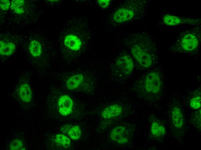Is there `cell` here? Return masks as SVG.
I'll return each mask as SVG.
<instances>
[{
	"mask_svg": "<svg viewBox=\"0 0 201 150\" xmlns=\"http://www.w3.org/2000/svg\"><path fill=\"white\" fill-rule=\"evenodd\" d=\"M136 36L135 43L131 48V54L139 65L148 68L156 61L157 53L155 43L147 33L142 32Z\"/></svg>",
	"mask_w": 201,
	"mask_h": 150,
	"instance_id": "cell-1",
	"label": "cell"
},
{
	"mask_svg": "<svg viewBox=\"0 0 201 150\" xmlns=\"http://www.w3.org/2000/svg\"><path fill=\"white\" fill-rule=\"evenodd\" d=\"M201 41V25L194 26L181 31L169 50L175 52L193 55L198 50Z\"/></svg>",
	"mask_w": 201,
	"mask_h": 150,
	"instance_id": "cell-2",
	"label": "cell"
},
{
	"mask_svg": "<svg viewBox=\"0 0 201 150\" xmlns=\"http://www.w3.org/2000/svg\"><path fill=\"white\" fill-rule=\"evenodd\" d=\"M134 127L129 123H122L114 127L110 131V140L119 145H124L131 142L133 136Z\"/></svg>",
	"mask_w": 201,
	"mask_h": 150,
	"instance_id": "cell-3",
	"label": "cell"
},
{
	"mask_svg": "<svg viewBox=\"0 0 201 150\" xmlns=\"http://www.w3.org/2000/svg\"><path fill=\"white\" fill-rule=\"evenodd\" d=\"M201 19L176 16L170 13H164L160 18V25L176 26L182 25L196 26L201 25Z\"/></svg>",
	"mask_w": 201,
	"mask_h": 150,
	"instance_id": "cell-4",
	"label": "cell"
},
{
	"mask_svg": "<svg viewBox=\"0 0 201 150\" xmlns=\"http://www.w3.org/2000/svg\"><path fill=\"white\" fill-rule=\"evenodd\" d=\"M162 87V80L158 73L152 71L147 74L144 82V89L147 94L157 95L161 92Z\"/></svg>",
	"mask_w": 201,
	"mask_h": 150,
	"instance_id": "cell-5",
	"label": "cell"
},
{
	"mask_svg": "<svg viewBox=\"0 0 201 150\" xmlns=\"http://www.w3.org/2000/svg\"><path fill=\"white\" fill-rule=\"evenodd\" d=\"M170 121L172 129L177 135H180L185 123L184 113L178 105L172 106L170 110Z\"/></svg>",
	"mask_w": 201,
	"mask_h": 150,
	"instance_id": "cell-6",
	"label": "cell"
},
{
	"mask_svg": "<svg viewBox=\"0 0 201 150\" xmlns=\"http://www.w3.org/2000/svg\"><path fill=\"white\" fill-rule=\"evenodd\" d=\"M127 112V109L122 105L114 103L105 108L101 112V116L105 119L116 120L124 117Z\"/></svg>",
	"mask_w": 201,
	"mask_h": 150,
	"instance_id": "cell-7",
	"label": "cell"
},
{
	"mask_svg": "<svg viewBox=\"0 0 201 150\" xmlns=\"http://www.w3.org/2000/svg\"><path fill=\"white\" fill-rule=\"evenodd\" d=\"M115 66L120 74L123 76H127L132 72L134 65L130 56L126 53H123L116 58Z\"/></svg>",
	"mask_w": 201,
	"mask_h": 150,
	"instance_id": "cell-8",
	"label": "cell"
},
{
	"mask_svg": "<svg viewBox=\"0 0 201 150\" xmlns=\"http://www.w3.org/2000/svg\"><path fill=\"white\" fill-rule=\"evenodd\" d=\"M150 120V132L152 136L157 139L164 137L166 134V130L163 122L154 116H151Z\"/></svg>",
	"mask_w": 201,
	"mask_h": 150,
	"instance_id": "cell-9",
	"label": "cell"
},
{
	"mask_svg": "<svg viewBox=\"0 0 201 150\" xmlns=\"http://www.w3.org/2000/svg\"><path fill=\"white\" fill-rule=\"evenodd\" d=\"M57 105L58 111L62 116H67L72 112L74 103L70 96L66 94L61 96L58 99Z\"/></svg>",
	"mask_w": 201,
	"mask_h": 150,
	"instance_id": "cell-10",
	"label": "cell"
},
{
	"mask_svg": "<svg viewBox=\"0 0 201 150\" xmlns=\"http://www.w3.org/2000/svg\"><path fill=\"white\" fill-rule=\"evenodd\" d=\"M136 12L132 9L125 8H120L114 14L113 19L117 23L124 22L132 19L135 15Z\"/></svg>",
	"mask_w": 201,
	"mask_h": 150,
	"instance_id": "cell-11",
	"label": "cell"
},
{
	"mask_svg": "<svg viewBox=\"0 0 201 150\" xmlns=\"http://www.w3.org/2000/svg\"><path fill=\"white\" fill-rule=\"evenodd\" d=\"M64 43L65 46L70 50L77 51L81 48L82 42L77 36L73 34H68L64 38Z\"/></svg>",
	"mask_w": 201,
	"mask_h": 150,
	"instance_id": "cell-12",
	"label": "cell"
},
{
	"mask_svg": "<svg viewBox=\"0 0 201 150\" xmlns=\"http://www.w3.org/2000/svg\"><path fill=\"white\" fill-rule=\"evenodd\" d=\"M61 131L63 134H66L70 138L74 140H79L81 135V129L78 125L73 126L64 125L61 127Z\"/></svg>",
	"mask_w": 201,
	"mask_h": 150,
	"instance_id": "cell-13",
	"label": "cell"
},
{
	"mask_svg": "<svg viewBox=\"0 0 201 150\" xmlns=\"http://www.w3.org/2000/svg\"><path fill=\"white\" fill-rule=\"evenodd\" d=\"M84 79V76L81 73L74 74L68 79L66 82V88L70 90H75L80 86Z\"/></svg>",
	"mask_w": 201,
	"mask_h": 150,
	"instance_id": "cell-14",
	"label": "cell"
},
{
	"mask_svg": "<svg viewBox=\"0 0 201 150\" xmlns=\"http://www.w3.org/2000/svg\"><path fill=\"white\" fill-rule=\"evenodd\" d=\"M18 92L19 97L23 102L28 103L31 101L32 93L31 87L28 84H22L19 88Z\"/></svg>",
	"mask_w": 201,
	"mask_h": 150,
	"instance_id": "cell-15",
	"label": "cell"
},
{
	"mask_svg": "<svg viewBox=\"0 0 201 150\" xmlns=\"http://www.w3.org/2000/svg\"><path fill=\"white\" fill-rule=\"evenodd\" d=\"M16 48L15 44L12 42L3 41H0V54L1 55L10 56L14 53Z\"/></svg>",
	"mask_w": 201,
	"mask_h": 150,
	"instance_id": "cell-16",
	"label": "cell"
},
{
	"mask_svg": "<svg viewBox=\"0 0 201 150\" xmlns=\"http://www.w3.org/2000/svg\"><path fill=\"white\" fill-rule=\"evenodd\" d=\"M54 141L57 144L65 148L69 147L71 144L70 138L63 133L56 134L55 136Z\"/></svg>",
	"mask_w": 201,
	"mask_h": 150,
	"instance_id": "cell-17",
	"label": "cell"
},
{
	"mask_svg": "<svg viewBox=\"0 0 201 150\" xmlns=\"http://www.w3.org/2000/svg\"><path fill=\"white\" fill-rule=\"evenodd\" d=\"M29 49L30 54L35 57L40 56L42 51L41 44L38 41L35 40H33L30 42Z\"/></svg>",
	"mask_w": 201,
	"mask_h": 150,
	"instance_id": "cell-18",
	"label": "cell"
},
{
	"mask_svg": "<svg viewBox=\"0 0 201 150\" xmlns=\"http://www.w3.org/2000/svg\"><path fill=\"white\" fill-rule=\"evenodd\" d=\"M24 4L23 0H13L11 3L10 8L17 14H21L24 12L23 7Z\"/></svg>",
	"mask_w": 201,
	"mask_h": 150,
	"instance_id": "cell-19",
	"label": "cell"
},
{
	"mask_svg": "<svg viewBox=\"0 0 201 150\" xmlns=\"http://www.w3.org/2000/svg\"><path fill=\"white\" fill-rule=\"evenodd\" d=\"M9 149L11 150H24L26 148L23 141L19 138L12 140L9 145Z\"/></svg>",
	"mask_w": 201,
	"mask_h": 150,
	"instance_id": "cell-20",
	"label": "cell"
},
{
	"mask_svg": "<svg viewBox=\"0 0 201 150\" xmlns=\"http://www.w3.org/2000/svg\"><path fill=\"white\" fill-rule=\"evenodd\" d=\"M200 95H197L192 97L189 102V105L193 110H198L201 105Z\"/></svg>",
	"mask_w": 201,
	"mask_h": 150,
	"instance_id": "cell-21",
	"label": "cell"
},
{
	"mask_svg": "<svg viewBox=\"0 0 201 150\" xmlns=\"http://www.w3.org/2000/svg\"><path fill=\"white\" fill-rule=\"evenodd\" d=\"M197 112H196L195 115H194V120L195 121V123H196L195 124L196 126L198 127L197 128L200 129L201 127V110L199 109Z\"/></svg>",
	"mask_w": 201,
	"mask_h": 150,
	"instance_id": "cell-22",
	"label": "cell"
},
{
	"mask_svg": "<svg viewBox=\"0 0 201 150\" xmlns=\"http://www.w3.org/2000/svg\"><path fill=\"white\" fill-rule=\"evenodd\" d=\"M10 4V2L9 0H0V7L3 10H8L9 8Z\"/></svg>",
	"mask_w": 201,
	"mask_h": 150,
	"instance_id": "cell-23",
	"label": "cell"
},
{
	"mask_svg": "<svg viewBox=\"0 0 201 150\" xmlns=\"http://www.w3.org/2000/svg\"><path fill=\"white\" fill-rule=\"evenodd\" d=\"M99 5L103 8H105L109 5L110 1L109 0H99L97 1Z\"/></svg>",
	"mask_w": 201,
	"mask_h": 150,
	"instance_id": "cell-24",
	"label": "cell"
}]
</instances>
